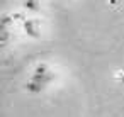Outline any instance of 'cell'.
I'll list each match as a JSON object with an SVG mask.
<instances>
[{
  "label": "cell",
  "instance_id": "1",
  "mask_svg": "<svg viewBox=\"0 0 124 117\" xmlns=\"http://www.w3.org/2000/svg\"><path fill=\"white\" fill-rule=\"evenodd\" d=\"M53 78H54V76H53V73L49 71L48 65L41 63V65H38V66L34 68V73H32L31 80L26 83V90H27L29 93H41V92L44 90V87H46Z\"/></svg>",
  "mask_w": 124,
  "mask_h": 117
},
{
  "label": "cell",
  "instance_id": "2",
  "mask_svg": "<svg viewBox=\"0 0 124 117\" xmlns=\"http://www.w3.org/2000/svg\"><path fill=\"white\" fill-rule=\"evenodd\" d=\"M22 31L27 37L31 39H38L41 36V24L36 21V19H26L22 22Z\"/></svg>",
  "mask_w": 124,
  "mask_h": 117
},
{
  "label": "cell",
  "instance_id": "3",
  "mask_svg": "<svg viewBox=\"0 0 124 117\" xmlns=\"http://www.w3.org/2000/svg\"><path fill=\"white\" fill-rule=\"evenodd\" d=\"M22 7L29 12H38L41 4H39V0H22Z\"/></svg>",
  "mask_w": 124,
  "mask_h": 117
}]
</instances>
